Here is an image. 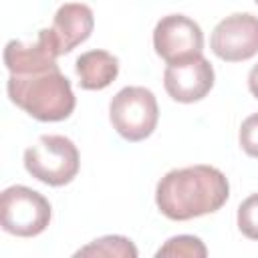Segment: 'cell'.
Returning a JSON list of instances; mask_svg holds the SVG:
<instances>
[{
  "instance_id": "9c48e42d",
  "label": "cell",
  "mask_w": 258,
  "mask_h": 258,
  "mask_svg": "<svg viewBox=\"0 0 258 258\" xmlns=\"http://www.w3.org/2000/svg\"><path fill=\"white\" fill-rule=\"evenodd\" d=\"M95 26L93 10L81 2L62 4L52 20L50 28H42L56 54H67L81 42H85Z\"/></svg>"
},
{
  "instance_id": "277c9868",
  "label": "cell",
  "mask_w": 258,
  "mask_h": 258,
  "mask_svg": "<svg viewBox=\"0 0 258 258\" xmlns=\"http://www.w3.org/2000/svg\"><path fill=\"white\" fill-rule=\"evenodd\" d=\"M113 129L127 141L147 139L159 119L155 95L145 87H125L109 103Z\"/></svg>"
},
{
  "instance_id": "30bf717a",
  "label": "cell",
  "mask_w": 258,
  "mask_h": 258,
  "mask_svg": "<svg viewBox=\"0 0 258 258\" xmlns=\"http://www.w3.org/2000/svg\"><path fill=\"white\" fill-rule=\"evenodd\" d=\"M56 52L44 30H38L34 44H24L20 40H10L4 48V64L10 75H28L48 69H56Z\"/></svg>"
},
{
  "instance_id": "52a82bcc",
  "label": "cell",
  "mask_w": 258,
  "mask_h": 258,
  "mask_svg": "<svg viewBox=\"0 0 258 258\" xmlns=\"http://www.w3.org/2000/svg\"><path fill=\"white\" fill-rule=\"evenodd\" d=\"M155 52L167 62H179L191 56L202 54L204 50V32L198 22L183 14L163 16L153 30Z\"/></svg>"
},
{
  "instance_id": "8fae6325",
  "label": "cell",
  "mask_w": 258,
  "mask_h": 258,
  "mask_svg": "<svg viewBox=\"0 0 258 258\" xmlns=\"http://www.w3.org/2000/svg\"><path fill=\"white\" fill-rule=\"evenodd\" d=\"M75 71L79 77V85L87 91H101L109 87L119 75V58L107 50H89L83 52L77 62Z\"/></svg>"
},
{
  "instance_id": "5bb4252c",
  "label": "cell",
  "mask_w": 258,
  "mask_h": 258,
  "mask_svg": "<svg viewBox=\"0 0 258 258\" xmlns=\"http://www.w3.org/2000/svg\"><path fill=\"white\" fill-rule=\"evenodd\" d=\"M238 228L246 238L258 240V194L248 196L238 206Z\"/></svg>"
},
{
  "instance_id": "7c38bea8",
  "label": "cell",
  "mask_w": 258,
  "mask_h": 258,
  "mask_svg": "<svg viewBox=\"0 0 258 258\" xmlns=\"http://www.w3.org/2000/svg\"><path fill=\"white\" fill-rule=\"evenodd\" d=\"M77 256H117V258H137L135 244L125 236H103L93 240L89 246L81 248Z\"/></svg>"
},
{
  "instance_id": "2e32d148",
  "label": "cell",
  "mask_w": 258,
  "mask_h": 258,
  "mask_svg": "<svg viewBox=\"0 0 258 258\" xmlns=\"http://www.w3.org/2000/svg\"><path fill=\"white\" fill-rule=\"evenodd\" d=\"M248 89L258 99V64H254L250 69V73H248Z\"/></svg>"
},
{
  "instance_id": "5b68a950",
  "label": "cell",
  "mask_w": 258,
  "mask_h": 258,
  "mask_svg": "<svg viewBox=\"0 0 258 258\" xmlns=\"http://www.w3.org/2000/svg\"><path fill=\"white\" fill-rule=\"evenodd\" d=\"M50 222L48 200L26 185H10L0 198V224L2 228L20 238H32L46 230Z\"/></svg>"
},
{
  "instance_id": "3957f363",
  "label": "cell",
  "mask_w": 258,
  "mask_h": 258,
  "mask_svg": "<svg viewBox=\"0 0 258 258\" xmlns=\"http://www.w3.org/2000/svg\"><path fill=\"white\" fill-rule=\"evenodd\" d=\"M77 145L64 135H42L24 151L26 171L46 185H67L79 173Z\"/></svg>"
},
{
  "instance_id": "8992f818",
  "label": "cell",
  "mask_w": 258,
  "mask_h": 258,
  "mask_svg": "<svg viewBox=\"0 0 258 258\" xmlns=\"http://www.w3.org/2000/svg\"><path fill=\"white\" fill-rule=\"evenodd\" d=\"M210 46L226 62L248 60L258 54V16L236 12L220 20L212 32Z\"/></svg>"
},
{
  "instance_id": "4fadbf2b",
  "label": "cell",
  "mask_w": 258,
  "mask_h": 258,
  "mask_svg": "<svg viewBox=\"0 0 258 258\" xmlns=\"http://www.w3.org/2000/svg\"><path fill=\"white\" fill-rule=\"evenodd\" d=\"M208 254L204 242L196 236H175L169 238L159 250H157V258L161 256H185V258H204Z\"/></svg>"
},
{
  "instance_id": "7a4b0ae2",
  "label": "cell",
  "mask_w": 258,
  "mask_h": 258,
  "mask_svg": "<svg viewBox=\"0 0 258 258\" xmlns=\"http://www.w3.org/2000/svg\"><path fill=\"white\" fill-rule=\"evenodd\" d=\"M10 101L38 121H62L75 109V93L71 81L60 69H48L28 75L8 77Z\"/></svg>"
},
{
  "instance_id": "ba28073f",
  "label": "cell",
  "mask_w": 258,
  "mask_h": 258,
  "mask_svg": "<svg viewBox=\"0 0 258 258\" xmlns=\"http://www.w3.org/2000/svg\"><path fill=\"white\" fill-rule=\"evenodd\" d=\"M163 87L177 103H196L214 87V67L202 54L171 62L163 73Z\"/></svg>"
},
{
  "instance_id": "9a60e30c",
  "label": "cell",
  "mask_w": 258,
  "mask_h": 258,
  "mask_svg": "<svg viewBox=\"0 0 258 258\" xmlns=\"http://www.w3.org/2000/svg\"><path fill=\"white\" fill-rule=\"evenodd\" d=\"M238 139H240V147L250 157H258V113H254L242 121Z\"/></svg>"
},
{
  "instance_id": "6da1fadb",
  "label": "cell",
  "mask_w": 258,
  "mask_h": 258,
  "mask_svg": "<svg viewBox=\"0 0 258 258\" xmlns=\"http://www.w3.org/2000/svg\"><path fill=\"white\" fill-rule=\"evenodd\" d=\"M230 196L228 177L212 165H191L167 171L155 189L159 212L175 222H185L220 210Z\"/></svg>"
},
{
  "instance_id": "e0dca14e",
  "label": "cell",
  "mask_w": 258,
  "mask_h": 258,
  "mask_svg": "<svg viewBox=\"0 0 258 258\" xmlns=\"http://www.w3.org/2000/svg\"><path fill=\"white\" fill-rule=\"evenodd\" d=\"M254 2H256V4H258V0H254Z\"/></svg>"
}]
</instances>
